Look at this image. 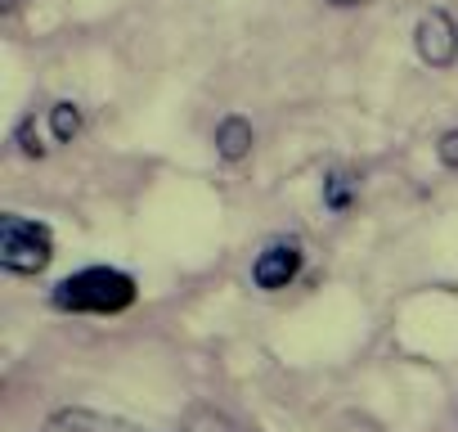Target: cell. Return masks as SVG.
<instances>
[{
  "label": "cell",
  "mask_w": 458,
  "mask_h": 432,
  "mask_svg": "<svg viewBox=\"0 0 458 432\" xmlns=\"http://www.w3.org/2000/svg\"><path fill=\"white\" fill-rule=\"evenodd\" d=\"M0 10H14V0H0Z\"/></svg>",
  "instance_id": "8fae6325"
},
{
  "label": "cell",
  "mask_w": 458,
  "mask_h": 432,
  "mask_svg": "<svg viewBox=\"0 0 458 432\" xmlns=\"http://www.w3.org/2000/svg\"><path fill=\"white\" fill-rule=\"evenodd\" d=\"M135 302V280L126 271L113 266H90L68 275L55 289V307L59 311H86V315H117Z\"/></svg>",
  "instance_id": "6da1fadb"
},
{
  "label": "cell",
  "mask_w": 458,
  "mask_h": 432,
  "mask_svg": "<svg viewBox=\"0 0 458 432\" xmlns=\"http://www.w3.org/2000/svg\"><path fill=\"white\" fill-rule=\"evenodd\" d=\"M351 194H355V180H351L346 171H333V176L324 180V203H328L333 212H346V207H351Z\"/></svg>",
  "instance_id": "ba28073f"
},
{
  "label": "cell",
  "mask_w": 458,
  "mask_h": 432,
  "mask_svg": "<svg viewBox=\"0 0 458 432\" xmlns=\"http://www.w3.org/2000/svg\"><path fill=\"white\" fill-rule=\"evenodd\" d=\"M216 153L225 158V162H243L248 153H252V122L248 117H225L220 126H216Z\"/></svg>",
  "instance_id": "8992f818"
},
{
  "label": "cell",
  "mask_w": 458,
  "mask_h": 432,
  "mask_svg": "<svg viewBox=\"0 0 458 432\" xmlns=\"http://www.w3.org/2000/svg\"><path fill=\"white\" fill-rule=\"evenodd\" d=\"M41 432H148V428L113 419V414H95V410H59L46 419Z\"/></svg>",
  "instance_id": "5b68a950"
},
{
  "label": "cell",
  "mask_w": 458,
  "mask_h": 432,
  "mask_svg": "<svg viewBox=\"0 0 458 432\" xmlns=\"http://www.w3.org/2000/svg\"><path fill=\"white\" fill-rule=\"evenodd\" d=\"M328 5H337V10H351V5H364V0H328Z\"/></svg>",
  "instance_id": "30bf717a"
},
{
  "label": "cell",
  "mask_w": 458,
  "mask_h": 432,
  "mask_svg": "<svg viewBox=\"0 0 458 432\" xmlns=\"http://www.w3.org/2000/svg\"><path fill=\"white\" fill-rule=\"evenodd\" d=\"M297 271H301V248H297V244H270V248L257 257L252 280H257L266 293H275V289H288V284L297 280Z\"/></svg>",
  "instance_id": "277c9868"
},
{
  "label": "cell",
  "mask_w": 458,
  "mask_h": 432,
  "mask_svg": "<svg viewBox=\"0 0 458 432\" xmlns=\"http://www.w3.org/2000/svg\"><path fill=\"white\" fill-rule=\"evenodd\" d=\"M413 46H418L422 64H431V68H449L454 55H458V28H454V19H449L445 10H427V14L418 19Z\"/></svg>",
  "instance_id": "3957f363"
},
{
  "label": "cell",
  "mask_w": 458,
  "mask_h": 432,
  "mask_svg": "<svg viewBox=\"0 0 458 432\" xmlns=\"http://www.w3.org/2000/svg\"><path fill=\"white\" fill-rule=\"evenodd\" d=\"M55 257V239L46 226L28 221V216H0V266L14 275H37Z\"/></svg>",
  "instance_id": "7a4b0ae2"
},
{
  "label": "cell",
  "mask_w": 458,
  "mask_h": 432,
  "mask_svg": "<svg viewBox=\"0 0 458 432\" xmlns=\"http://www.w3.org/2000/svg\"><path fill=\"white\" fill-rule=\"evenodd\" d=\"M436 153H440V162H445V167H458V126L440 135V149H436Z\"/></svg>",
  "instance_id": "9c48e42d"
},
{
  "label": "cell",
  "mask_w": 458,
  "mask_h": 432,
  "mask_svg": "<svg viewBox=\"0 0 458 432\" xmlns=\"http://www.w3.org/2000/svg\"><path fill=\"white\" fill-rule=\"evenodd\" d=\"M50 135H55V144H72L77 135H81V108L77 104H55L50 108Z\"/></svg>",
  "instance_id": "52a82bcc"
}]
</instances>
